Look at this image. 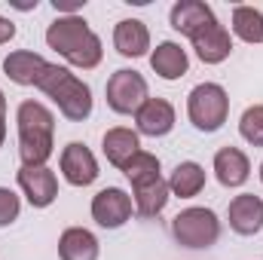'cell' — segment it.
<instances>
[{"instance_id": "cell-11", "label": "cell", "mask_w": 263, "mask_h": 260, "mask_svg": "<svg viewBox=\"0 0 263 260\" xmlns=\"http://www.w3.org/2000/svg\"><path fill=\"white\" fill-rule=\"evenodd\" d=\"M135 123H138L141 135L162 138V135H168V132L175 129V107L165 98H147L141 104V110L135 114Z\"/></svg>"}, {"instance_id": "cell-6", "label": "cell", "mask_w": 263, "mask_h": 260, "mask_svg": "<svg viewBox=\"0 0 263 260\" xmlns=\"http://www.w3.org/2000/svg\"><path fill=\"white\" fill-rule=\"evenodd\" d=\"M147 98V80L138 70L123 67L107 80V104L117 114H138Z\"/></svg>"}, {"instance_id": "cell-13", "label": "cell", "mask_w": 263, "mask_h": 260, "mask_svg": "<svg viewBox=\"0 0 263 260\" xmlns=\"http://www.w3.org/2000/svg\"><path fill=\"white\" fill-rule=\"evenodd\" d=\"M214 18H217L214 9L208 3H202V0H178L172 6V28L178 34H187V37H196L199 31L205 25H211Z\"/></svg>"}, {"instance_id": "cell-3", "label": "cell", "mask_w": 263, "mask_h": 260, "mask_svg": "<svg viewBox=\"0 0 263 260\" xmlns=\"http://www.w3.org/2000/svg\"><path fill=\"white\" fill-rule=\"evenodd\" d=\"M37 89L46 92L59 104L62 117H67L70 123H83L92 114V89L80 77H73L67 67H59V65L46 62V67L37 77Z\"/></svg>"}, {"instance_id": "cell-28", "label": "cell", "mask_w": 263, "mask_h": 260, "mask_svg": "<svg viewBox=\"0 0 263 260\" xmlns=\"http://www.w3.org/2000/svg\"><path fill=\"white\" fill-rule=\"evenodd\" d=\"M260 181H263V162H260Z\"/></svg>"}, {"instance_id": "cell-14", "label": "cell", "mask_w": 263, "mask_h": 260, "mask_svg": "<svg viewBox=\"0 0 263 260\" xmlns=\"http://www.w3.org/2000/svg\"><path fill=\"white\" fill-rule=\"evenodd\" d=\"M214 175L223 187H242L251 175V162L239 147H223L214 153Z\"/></svg>"}, {"instance_id": "cell-20", "label": "cell", "mask_w": 263, "mask_h": 260, "mask_svg": "<svg viewBox=\"0 0 263 260\" xmlns=\"http://www.w3.org/2000/svg\"><path fill=\"white\" fill-rule=\"evenodd\" d=\"M172 199V190H168V181H150L144 187H135V211L141 217H156Z\"/></svg>"}, {"instance_id": "cell-18", "label": "cell", "mask_w": 263, "mask_h": 260, "mask_svg": "<svg viewBox=\"0 0 263 260\" xmlns=\"http://www.w3.org/2000/svg\"><path fill=\"white\" fill-rule=\"evenodd\" d=\"M150 67H153V73H159L162 80H181V77L187 73V67H190V59H187V52H184L178 43L165 40V43H159V46L153 49Z\"/></svg>"}, {"instance_id": "cell-26", "label": "cell", "mask_w": 263, "mask_h": 260, "mask_svg": "<svg viewBox=\"0 0 263 260\" xmlns=\"http://www.w3.org/2000/svg\"><path fill=\"white\" fill-rule=\"evenodd\" d=\"M12 37H15V25H12L9 18L0 15V43H9Z\"/></svg>"}, {"instance_id": "cell-19", "label": "cell", "mask_w": 263, "mask_h": 260, "mask_svg": "<svg viewBox=\"0 0 263 260\" xmlns=\"http://www.w3.org/2000/svg\"><path fill=\"white\" fill-rule=\"evenodd\" d=\"M62 260H98V239L83 227H67L59 239Z\"/></svg>"}, {"instance_id": "cell-25", "label": "cell", "mask_w": 263, "mask_h": 260, "mask_svg": "<svg viewBox=\"0 0 263 260\" xmlns=\"http://www.w3.org/2000/svg\"><path fill=\"white\" fill-rule=\"evenodd\" d=\"M18 211H22L18 196L12 193L9 187H0V227H9L18 217Z\"/></svg>"}, {"instance_id": "cell-10", "label": "cell", "mask_w": 263, "mask_h": 260, "mask_svg": "<svg viewBox=\"0 0 263 260\" xmlns=\"http://www.w3.org/2000/svg\"><path fill=\"white\" fill-rule=\"evenodd\" d=\"M190 43H193L196 55L205 62V65H220V62H227V59H230V52H233L230 31H227L217 18H214L211 25H205L196 37H190Z\"/></svg>"}, {"instance_id": "cell-9", "label": "cell", "mask_w": 263, "mask_h": 260, "mask_svg": "<svg viewBox=\"0 0 263 260\" xmlns=\"http://www.w3.org/2000/svg\"><path fill=\"white\" fill-rule=\"evenodd\" d=\"M62 175L70 187H89L98 178V162L92 156V150L80 141H70L62 150Z\"/></svg>"}, {"instance_id": "cell-4", "label": "cell", "mask_w": 263, "mask_h": 260, "mask_svg": "<svg viewBox=\"0 0 263 260\" xmlns=\"http://www.w3.org/2000/svg\"><path fill=\"white\" fill-rule=\"evenodd\" d=\"M187 117L199 132H217L230 117V95L217 83H199L187 98Z\"/></svg>"}, {"instance_id": "cell-7", "label": "cell", "mask_w": 263, "mask_h": 260, "mask_svg": "<svg viewBox=\"0 0 263 260\" xmlns=\"http://www.w3.org/2000/svg\"><path fill=\"white\" fill-rule=\"evenodd\" d=\"M15 178H18L22 193L28 196V202L34 208H49L55 202V196H59V178H55L52 169H46V165H40V169L22 165Z\"/></svg>"}, {"instance_id": "cell-17", "label": "cell", "mask_w": 263, "mask_h": 260, "mask_svg": "<svg viewBox=\"0 0 263 260\" xmlns=\"http://www.w3.org/2000/svg\"><path fill=\"white\" fill-rule=\"evenodd\" d=\"M43 67H46V59L31 52V49H15V52H9L3 59L6 77L12 83H18V86H37V77H40Z\"/></svg>"}, {"instance_id": "cell-12", "label": "cell", "mask_w": 263, "mask_h": 260, "mask_svg": "<svg viewBox=\"0 0 263 260\" xmlns=\"http://www.w3.org/2000/svg\"><path fill=\"white\" fill-rule=\"evenodd\" d=\"M230 227L239 233V236H254L263 230V199L254 193H242L230 202Z\"/></svg>"}, {"instance_id": "cell-5", "label": "cell", "mask_w": 263, "mask_h": 260, "mask_svg": "<svg viewBox=\"0 0 263 260\" xmlns=\"http://www.w3.org/2000/svg\"><path fill=\"white\" fill-rule=\"evenodd\" d=\"M172 236L184 248H211L220 239V220L211 208H184L172 220Z\"/></svg>"}, {"instance_id": "cell-23", "label": "cell", "mask_w": 263, "mask_h": 260, "mask_svg": "<svg viewBox=\"0 0 263 260\" xmlns=\"http://www.w3.org/2000/svg\"><path fill=\"white\" fill-rule=\"evenodd\" d=\"M123 172H126V178L132 181V190L162 178V175H159V159H156L153 153H147V150H141V153H138V156L129 162V165L123 169Z\"/></svg>"}, {"instance_id": "cell-22", "label": "cell", "mask_w": 263, "mask_h": 260, "mask_svg": "<svg viewBox=\"0 0 263 260\" xmlns=\"http://www.w3.org/2000/svg\"><path fill=\"white\" fill-rule=\"evenodd\" d=\"M233 34L245 43H263V12L254 6L233 9Z\"/></svg>"}, {"instance_id": "cell-27", "label": "cell", "mask_w": 263, "mask_h": 260, "mask_svg": "<svg viewBox=\"0 0 263 260\" xmlns=\"http://www.w3.org/2000/svg\"><path fill=\"white\" fill-rule=\"evenodd\" d=\"M6 141V98H3V89H0V147Z\"/></svg>"}, {"instance_id": "cell-21", "label": "cell", "mask_w": 263, "mask_h": 260, "mask_svg": "<svg viewBox=\"0 0 263 260\" xmlns=\"http://www.w3.org/2000/svg\"><path fill=\"white\" fill-rule=\"evenodd\" d=\"M205 187V169L199 162H181L172 178H168V190L172 196H181V199H193V196L202 193Z\"/></svg>"}, {"instance_id": "cell-2", "label": "cell", "mask_w": 263, "mask_h": 260, "mask_svg": "<svg viewBox=\"0 0 263 260\" xmlns=\"http://www.w3.org/2000/svg\"><path fill=\"white\" fill-rule=\"evenodd\" d=\"M15 123H18L22 165H28V169L46 165V159L52 156V147H55V117H52V110L40 101H22L18 110H15Z\"/></svg>"}, {"instance_id": "cell-8", "label": "cell", "mask_w": 263, "mask_h": 260, "mask_svg": "<svg viewBox=\"0 0 263 260\" xmlns=\"http://www.w3.org/2000/svg\"><path fill=\"white\" fill-rule=\"evenodd\" d=\"M92 217L104 230H117L132 217V196L120 187H107L92 199Z\"/></svg>"}, {"instance_id": "cell-24", "label": "cell", "mask_w": 263, "mask_h": 260, "mask_svg": "<svg viewBox=\"0 0 263 260\" xmlns=\"http://www.w3.org/2000/svg\"><path fill=\"white\" fill-rule=\"evenodd\" d=\"M239 132L251 147H263V104H254L242 114L239 120Z\"/></svg>"}, {"instance_id": "cell-1", "label": "cell", "mask_w": 263, "mask_h": 260, "mask_svg": "<svg viewBox=\"0 0 263 260\" xmlns=\"http://www.w3.org/2000/svg\"><path fill=\"white\" fill-rule=\"evenodd\" d=\"M46 43L49 49H55L62 59H67L73 67L92 70L101 65V37L86 25V18L80 15H59L49 28H46Z\"/></svg>"}, {"instance_id": "cell-15", "label": "cell", "mask_w": 263, "mask_h": 260, "mask_svg": "<svg viewBox=\"0 0 263 260\" xmlns=\"http://www.w3.org/2000/svg\"><path fill=\"white\" fill-rule=\"evenodd\" d=\"M114 46H117V52L126 55V59H141V55H147V49H150V31H147V25L138 22V18H123V22L114 28Z\"/></svg>"}, {"instance_id": "cell-16", "label": "cell", "mask_w": 263, "mask_h": 260, "mask_svg": "<svg viewBox=\"0 0 263 260\" xmlns=\"http://www.w3.org/2000/svg\"><path fill=\"white\" fill-rule=\"evenodd\" d=\"M101 147H104V156H107V162H110V165H117V169H126L132 159L141 153L138 132L123 129V126H117V129H107L104 141H101Z\"/></svg>"}]
</instances>
